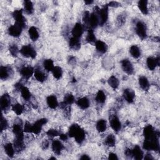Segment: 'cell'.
Instances as JSON below:
<instances>
[{
	"instance_id": "obj_1",
	"label": "cell",
	"mask_w": 160,
	"mask_h": 160,
	"mask_svg": "<svg viewBox=\"0 0 160 160\" xmlns=\"http://www.w3.org/2000/svg\"><path fill=\"white\" fill-rule=\"evenodd\" d=\"M159 136L147 139L143 143V148L148 151H158L159 149V143L158 140Z\"/></svg>"
},
{
	"instance_id": "obj_2",
	"label": "cell",
	"mask_w": 160,
	"mask_h": 160,
	"mask_svg": "<svg viewBox=\"0 0 160 160\" xmlns=\"http://www.w3.org/2000/svg\"><path fill=\"white\" fill-rule=\"evenodd\" d=\"M136 32L141 39H145L147 36V28L145 24L142 21H138L136 25Z\"/></svg>"
},
{
	"instance_id": "obj_3",
	"label": "cell",
	"mask_w": 160,
	"mask_h": 160,
	"mask_svg": "<svg viewBox=\"0 0 160 160\" xmlns=\"http://www.w3.org/2000/svg\"><path fill=\"white\" fill-rule=\"evenodd\" d=\"M20 53L25 57L35 58L36 57V52L35 50L30 45H26L23 46L20 50Z\"/></svg>"
},
{
	"instance_id": "obj_4",
	"label": "cell",
	"mask_w": 160,
	"mask_h": 160,
	"mask_svg": "<svg viewBox=\"0 0 160 160\" xmlns=\"http://www.w3.org/2000/svg\"><path fill=\"white\" fill-rule=\"evenodd\" d=\"M13 16L16 21V24L20 25L23 28L25 27V20L23 15V11L21 10H15L13 13Z\"/></svg>"
},
{
	"instance_id": "obj_5",
	"label": "cell",
	"mask_w": 160,
	"mask_h": 160,
	"mask_svg": "<svg viewBox=\"0 0 160 160\" xmlns=\"http://www.w3.org/2000/svg\"><path fill=\"white\" fill-rule=\"evenodd\" d=\"M48 120L46 118H42L38 120L33 125H32L31 133L35 134H38L41 132L43 125L46 124Z\"/></svg>"
},
{
	"instance_id": "obj_6",
	"label": "cell",
	"mask_w": 160,
	"mask_h": 160,
	"mask_svg": "<svg viewBox=\"0 0 160 160\" xmlns=\"http://www.w3.org/2000/svg\"><path fill=\"white\" fill-rule=\"evenodd\" d=\"M100 24L101 25H105L108 19V6L106 5L98 11Z\"/></svg>"
},
{
	"instance_id": "obj_7",
	"label": "cell",
	"mask_w": 160,
	"mask_h": 160,
	"mask_svg": "<svg viewBox=\"0 0 160 160\" xmlns=\"http://www.w3.org/2000/svg\"><path fill=\"white\" fill-rule=\"evenodd\" d=\"M100 9L96 10L95 12L90 14L89 20V25L91 28H96L100 24V19L98 16V11Z\"/></svg>"
},
{
	"instance_id": "obj_8",
	"label": "cell",
	"mask_w": 160,
	"mask_h": 160,
	"mask_svg": "<svg viewBox=\"0 0 160 160\" xmlns=\"http://www.w3.org/2000/svg\"><path fill=\"white\" fill-rule=\"evenodd\" d=\"M143 134L145 136V139H150L153 138L156 136H159V133L155 131L153 127L151 125H147L143 130Z\"/></svg>"
},
{
	"instance_id": "obj_9",
	"label": "cell",
	"mask_w": 160,
	"mask_h": 160,
	"mask_svg": "<svg viewBox=\"0 0 160 160\" xmlns=\"http://www.w3.org/2000/svg\"><path fill=\"white\" fill-rule=\"evenodd\" d=\"M122 66L123 71L128 75H132L134 71V68L130 61L128 60H123L122 61Z\"/></svg>"
},
{
	"instance_id": "obj_10",
	"label": "cell",
	"mask_w": 160,
	"mask_h": 160,
	"mask_svg": "<svg viewBox=\"0 0 160 160\" xmlns=\"http://www.w3.org/2000/svg\"><path fill=\"white\" fill-rule=\"evenodd\" d=\"M23 28L17 24H14V25L11 26L8 29V33L10 36L13 37H18L20 36Z\"/></svg>"
},
{
	"instance_id": "obj_11",
	"label": "cell",
	"mask_w": 160,
	"mask_h": 160,
	"mask_svg": "<svg viewBox=\"0 0 160 160\" xmlns=\"http://www.w3.org/2000/svg\"><path fill=\"white\" fill-rule=\"evenodd\" d=\"M146 65L149 70L153 71L159 65V58L149 57L146 61Z\"/></svg>"
},
{
	"instance_id": "obj_12",
	"label": "cell",
	"mask_w": 160,
	"mask_h": 160,
	"mask_svg": "<svg viewBox=\"0 0 160 160\" xmlns=\"http://www.w3.org/2000/svg\"><path fill=\"white\" fill-rule=\"evenodd\" d=\"M110 125L115 132H119L122 129V124L119 122L118 118L116 116H114L111 118Z\"/></svg>"
},
{
	"instance_id": "obj_13",
	"label": "cell",
	"mask_w": 160,
	"mask_h": 160,
	"mask_svg": "<svg viewBox=\"0 0 160 160\" xmlns=\"http://www.w3.org/2000/svg\"><path fill=\"white\" fill-rule=\"evenodd\" d=\"M10 105V98L8 94H3L0 99V106H1V109L3 111L6 110Z\"/></svg>"
},
{
	"instance_id": "obj_14",
	"label": "cell",
	"mask_w": 160,
	"mask_h": 160,
	"mask_svg": "<svg viewBox=\"0 0 160 160\" xmlns=\"http://www.w3.org/2000/svg\"><path fill=\"white\" fill-rule=\"evenodd\" d=\"M83 33V28L81 23H76L73 29H72V35L73 37L79 38L81 37Z\"/></svg>"
},
{
	"instance_id": "obj_15",
	"label": "cell",
	"mask_w": 160,
	"mask_h": 160,
	"mask_svg": "<svg viewBox=\"0 0 160 160\" xmlns=\"http://www.w3.org/2000/svg\"><path fill=\"white\" fill-rule=\"evenodd\" d=\"M73 138H75V141L79 144H81L84 141L85 139V133L84 130L81 128V127H79L78 129Z\"/></svg>"
},
{
	"instance_id": "obj_16",
	"label": "cell",
	"mask_w": 160,
	"mask_h": 160,
	"mask_svg": "<svg viewBox=\"0 0 160 160\" xmlns=\"http://www.w3.org/2000/svg\"><path fill=\"white\" fill-rule=\"evenodd\" d=\"M34 73L35 72L33 68L31 66L23 67L20 71L21 75L25 79H29L32 75H33Z\"/></svg>"
},
{
	"instance_id": "obj_17",
	"label": "cell",
	"mask_w": 160,
	"mask_h": 160,
	"mask_svg": "<svg viewBox=\"0 0 160 160\" xmlns=\"http://www.w3.org/2000/svg\"><path fill=\"white\" fill-rule=\"evenodd\" d=\"M63 149V145L59 140H54L52 143V149L55 154L59 155Z\"/></svg>"
},
{
	"instance_id": "obj_18",
	"label": "cell",
	"mask_w": 160,
	"mask_h": 160,
	"mask_svg": "<svg viewBox=\"0 0 160 160\" xmlns=\"http://www.w3.org/2000/svg\"><path fill=\"white\" fill-rule=\"evenodd\" d=\"M123 97L125 100L129 103H132L135 98V94L131 90L126 89L124 91Z\"/></svg>"
},
{
	"instance_id": "obj_19",
	"label": "cell",
	"mask_w": 160,
	"mask_h": 160,
	"mask_svg": "<svg viewBox=\"0 0 160 160\" xmlns=\"http://www.w3.org/2000/svg\"><path fill=\"white\" fill-rule=\"evenodd\" d=\"M95 47L97 50L100 53H105L108 50V46L106 44L101 40H98L95 43Z\"/></svg>"
},
{
	"instance_id": "obj_20",
	"label": "cell",
	"mask_w": 160,
	"mask_h": 160,
	"mask_svg": "<svg viewBox=\"0 0 160 160\" xmlns=\"http://www.w3.org/2000/svg\"><path fill=\"white\" fill-rule=\"evenodd\" d=\"M46 102L48 106L51 109H55L57 108L58 106V101L57 100V98L54 96L51 95L49 96L46 99Z\"/></svg>"
},
{
	"instance_id": "obj_21",
	"label": "cell",
	"mask_w": 160,
	"mask_h": 160,
	"mask_svg": "<svg viewBox=\"0 0 160 160\" xmlns=\"http://www.w3.org/2000/svg\"><path fill=\"white\" fill-rule=\"evenodd\" d=\"M132 156L137 160H140L143 158V152L139 146H135L132 149Z\"/></svg>"
},
{
	"instance_id": "obj_22",
	"label": "cell",
	"mask_w": 160,
	"mask_h": 160,
	"mask_svg": "<svg viewBox=\"0 0 160 160\" xmlns=\"http://www.w3.org/2000/svg\"><path fill=\"white\" fill-rule=\"evenodd\" d=\"M69 45L71 48L75 50H78L81 47V43H80L79 38L75 37H72L69 39Z\"/></svg>"
},
{
	"instance_id": "obj_23",
	"label": "cell",
	"mask_w": 160,
	"mask_h": 160,
	"mask_svg": "<svg viewBox=\"0 0 160 160\" xmlns=\"http://www.w3.org/2000/svg\"><path fill=\"white\" fill-rule=\"evenodd\" d=\"M77 105L82 109H85L88 108L90 106V101L87 98H79L77 101Z\"/></svg>"
},
{
	"instance_id": "obj_24",
	"label": "cell",
	"mask_w": 160,
	"mask_h": 160,
	"mask_svg": "<svg viewBox=\"0 0 160 160\" xmlns=\"http://www.w3.org/2000/svg\"><path fill=\"white\" fill-rule=\"evenodd\" d=\"M139 85L141 89L145 91H148L149 88V83L148 79L145 76H141L139 79Z\"/></svg>"
},
{
	"instance_id": "obj_25",
	"label": "cell",
	"mask_w": 160,
	"mask_h": 160,
	"mask_svg": "<svg viewBox=\"0 0 160 160\" xmlns=\"http://www.w3.org/2000/svg\"><path fill=\"white\" fill-rule=\"evenodd\" d=\"M138 8L143 14H147L148 13V2L146 0H141L138 3Z\"/></svg>"
},
{
	"instance_id": "obj_26",
	"label": "cell",
	"mask_w": 160,
	"mask_h": 160,
	"mask_svg": "<svg viewBox=\"0 0 160 160\" xmlns=\"http://www.w3.org/2000/svg\"><path fill=\"white\" fill-rule=\"evenodd\" d=\"M28 33L29 35V38H31V39L32 41H36V40L39 38V33H38V31L36 29V27L35 26H31V28H29V30H28Z\"/></svg>"
},
{
	"instance_id": "obj_27",
	"label": "cell",
	"mask_w": 160,
	"mask_h": 160,
	"mask_svg": "<svg viewBox=\"0 0 160 160\" xmlns=\"http://www.w3.org/2000/svg\"><path fill=\"white\" fill-rule=\"evenodd\" d=\"M130 53L131 57L135 59L140 58L141 56V51L137 45H133L131 46L130 49Z\"/></svg>"
},
{
	"instance_id": "obj_28",
	"label": "cell",
	"mask_w": 160,
	"mask_h": 160,
	"mask_svg": "<svg viewBox=\"0 0 160 160\" xmlns=\"http://www.w3.org/2000/svg\"><path fill=\"white\" fill-rule=\"evenodd\" d=\"M107 128L106 122L105 119H100L97 123V130L100 133L105 132Z\"/></svg>"
},
{
	"instance_id": "obj_29",
	"label": "cell",
	"mask_w": 160,
	"mask_h": 160,
	"mask_svg": "<svg viewBox=\"0 0 160 160\" xmlns=\"http://www.w3.org/2000/svg\"><path fill=\"white\" fill-rule=\"evenodd\" d=\"M109 85L113 89H116L118 88L119 85V82L118 79L115 76H111L108 80Z\"/></svg>"
},
{
	"instance_id": "obj_30",
	"label": "cell",
	"mask_w": 160,
	"mask_h": 160,
	"mask_svg": "<svg viewBox=\"0 0 160 160\" xmlns=\"http://www.w3.org/2000/svg\"><path fill=\"white\" fill-rule=\"evenodd\" d=\"M24 10H25V12L28 14L33 13L34 11L33 3L31 1H25V3H24Z\"/></svg>"
},
{
	"instance_id": "obj_31",
	"label": "cell",
	"mask_w": 160,
	"mask_h": 160,
	"mask_svg": "<svg viewBox=\"0 0 160 160\" xmlns=\"http://www.w3.org/2000/svg\"><path fill=\"white\" fill-rule=\"evenodd\" d=\"M13 132L16 135V137H24L23 130L21 125L18 124H14L13 127Z\"/></svg>"
},
{
	"instance_id": "obj_32",
	"label": "cell",
	"mask_w": 160,
	"mask_h": 160,
	"mask_svg": "<svg viewBox=\"0 0 160 160\" xmlns=\"http://www.w3.org/2000/svg\"><path fill=\"white\" fill-rule=\"evenodd\" d=\"M5 151L6 155L10 158H13L14 155V149L11 143H7L5 146Z\"/></svg>"
},
{
	"instance_id": "obj_33",
	"label": "cell",
	"mask_w": 160,
	"mask_h": 160,
	"mask_svg": "<svg viewBox=\"0 0 160 160\" xmlns=\"http://www.w3.org/2000/svg\"><path fill=\"white\" fill-rule=\"evenodd\" d=\"M21 97L25 100L28 101L30 99L31 93H30L29 89L27 87L23 86L21 90Z\"/></svg>"
},
{
	"instance_id": "obj_34",
	"label": "cell",
	"mask_w": 160,
	"mask_h": 160,
	"mask_svg": "<svg viewBox=\"0 0 160 160\" xmlns=\"http://www.w3.org/2000/svg\"><path fill=\"white\" fill-rule=\"evenodd\" d=\"M43 66L47 71H52V70L54 68V63L53 60L50 59H48V60H45L43 62Z\"/></svg>"
},
{
	"instance_id": "obj_35",
	"label": "cell",
	"mask_w": 160,
	"mask_h": 160,
	"mask_svg": "<svg viewBox=\"0 0 160 160\" xmlns=\"http://www.w3.org/2000/svg\"><path fill=\"white\" fill-rule=\"evenodd\" d=\"M10 71L8 68L5 66H1L0 68V78L2 79H6L9 77Z\"/></svg>"
},
{
	"instance_id": "obj_36",
	"label": "cell",
	"mask_w": 160,
	"mask_h": 160,
	"mask_svg": "<svg viewBox=\"0 0 160 160\" xmlns=\"http://www.w3.org/2000/svg\"><path fill=\"white\" fill-rule=\"evenodd\" d=\"M96 101L100 104H103L106 101V95L102 90H100L96 97Z\"/></svg>"
},
{
	"instance_id": "obj_37",
	"label": "cell",
	"mask_w": 160,
	"mask_h": 160,
	"mask_svg": "<svg viewBox=\"0 0 160 160\" xmlns=\"http://www.w3.org/2000/svg\"><path fill=\"white\" fill-rule=\"evenodd\" d=\"M52 73L53 76L56 79H60L63 75L62 68L60 66H54V68L52 70Z\"/></svg>"
},
{
	"instance_id": "obj_38",
	"label": "cell",
	"mask_w": 160,
	"mask_h": 160,
	"mask_svg": "<svg viewBox=\"0 0 160 160\" xmlns=\"http://www.w3.org/2000/svg\"><path fill=\"white\" fill-rule=\"evenodd\" d=\"M35 78L39 82H44L46 79V76L40 70H36L34 73Z\"/></svg>"
},
{
	"instance_id": "obj_39",
	"label": "cell",
	"mask_w": 160,
	"mask_h": 160,
	"mask_svg": "<svg viewBox=\"0 0 160 160\" xmlns=\"http://www.w3.org/2000/svg\"><path fill=\"white\" fill-rule=\"evenodd\" d=\"M86 41L87 42H88L90 43H94L96 41V36L94 33V31L92 29H90L88 31L87 36H86Z\"/></svg>"
},
{
	"instance_id": "obj_40",
	"label": "cell",
	"mask_w": 160,
	"mask_h": 160,
	"mask_svg": "<svg viewBox=\"0 0 160 160\" xmlns=\"http://www.w3.org/2000/svg\"><path fill=\"white\" fill-rule=\"evenodd\" d=\"M75 102V97L73 94H67L65 95V98H64L63 103H65L66 105H72Z\"/></svg>"
},
{
	"instance_id": "obj_41",
	"label": "cell",
	"mask_w": 160,
	"mask_h": 160,
	"mask_svg": "<svg viewBox=\"0 0 160 160\" xmlns=\"http://www.w3.org/2000/svg\"><path fill=\"white\" fill-rule=\"evenodd\" d=\"M116 143V138L115 136L113 134H109L108 136V137L106 139V144L110 147L114 146Z\"/></svg>"
},
{
	"instance_id": "obj_42",
	"label": "cell",
	"mask_w": 160,
	"mask_h": 160,
	"mask_svg": "<svg viewBox=\"0 0 160 160\" xmlns=\"http://www.w3.org/2000/svg\"><path fill=\"white\" fill-rule=\"evenodd\" d=\"M12 109L13 110V111L14 112V113L17 114V115H20L22 114V113L23 112V110H24V108H23V106L20 105V104L19 103H17V104H15V105H14L12 107Z\"/></svg>"
},
{
	"instance_id": "obj_43",
	"label": "cell",
	"mask_w": 160,
	"mask_h": 160,
	"mask_svg": "<svg viewBox=\"0 0 160 160\" xmlns=\"http://www.w3.org/2000/svg\"><path fill=\"white\" fill-rule=\"evenodd\" d=\"M80 126L76 124H73L72 125L69 129V131H68V134H69V137H71V138H73L75 133L76 132V131L78 130V129L79 128Z\"/></svg>"
},
{
	"instance_id": "obj_44",
	"label": "cell",
	"mask_w": 160,
	"mask_h": 160,
	"mask_svg": "<svg viewBox=\"0 0 160 160\" xmlns=\"http://www.w3.org/2000/svg\"><path fill=\"white\" fill-rule=\"evenodd\" d=\"M10 53L13 56V57H17L19 52L18 48L16 45H11L10 47Z\"/></svg>"
},
{
	"instance_id": "obj_45",
	"label": "cell",
	"mask_w": 160,
	"mask_h": 160,
	"mask_svg": "<svg viewBox=\"0 0 160 160\" xmlns=\"http://www.w3.org/2000/svg\"><path fill=\"white\" fill-rule=\"evenodd\" d=\"M8 124L7 120L2 116V120H1V130L2 131H5L8 128Z\"/></svg>"
},
{
	"instance_id": "obj_46",
	"label": "cell",
	"mask_w": 160,
	"mask_h": 160,
	"mask_svg": "<svg viewBox=\"0 0 160 160\" xmlns=\"http://www.w3.org/2000/svg\"><path fill=\"white\" fill-rule=\"evenodd\" d=\"M46 134H47L48 136H49V137H57V136H58L60 134L59 132L57 130H54V129H50V130H49L48 131H47Z\"/></svg>"
},
{
	"instance_id": "obj_47",
	"label": "cell",
	"mask_w": 160,
	"mask_h": 160,
	"mask_svg": "<svg viewBox=\"0 0 160 160\" xmlns=\"http://www.w3.org/2000/svg\"><path fill=\"white\" fill-rule=\"evenodd\" d=\"M90 17V13L88 11H86L83 15V21L84 22L89 25V20Z\"/></svg>"
},
{
	"instance_id": "obj_48",
	"label": "cell",
	"mask_w": 160,
	"mask_h": 160,
	"mask_svg": "<svg viewBox=\"0 0 160 160\" xmlns=\"http://www.w3.org/2000/svg\"><path fill=\"white\" fill-rule=\"evenodd\" d=\"M31 129H32V125L26 122L25 125V128H24V131L26 133H31Z\"/></svg>"
},
{
	"instance_id": "obj_49",
	"label": "cell",
	"mask_w": 160,
	"mask_h": 160,
	"mask_svg": "<svg viewBox=\"0 0 160 160\" xmlns=\"http://www.w3.org/2000/svg\"><path fill=\"white\" fill-rule=\"evenodd\" d=\"M108 159H109L115 160V159H118V158L117 155H116L115 153H110L109 154V156H108Z\"/></svg>"
},
{
	"instance_id": "obj_50",
	"label": "cell",
	"mask_w": 160,
	"mask_h": 160,
	"mask_svg": "<svg viewBox=\"0 0 160 160\" xmlns=\"http://www.w3.org/2000/svg\"><path fill=\"white\" fill-rule=\"evenodd\" d=\"M60 139L63 141H66L68 140V136L65 134H60Z\"/></svg>"
},
{
	"instance_id": "obj_51",
	"label": "cell",
	"mask_w": 160,
	"mask_h": 160,
	"mask_svg": "<svg viewBox=\"0 0 160 160\" xmlns=\"http://www.w3.org/2000/svg\"><path fill=\"white\" fill-rule=\"evenodd\" d=\"M125 154L128 156H132V150L130 149H127L125 151Z\"/></svg>"
},
{
	"instance_id": "obj_52",
	"label": "cell",
	"mask_w": 160,
	"mask_h": 160,
	"mask_svg": "<svg viewBox=\"0 0 160 160\" xmlns=\"http://www.w3.org/2000/svg\"><path fill=\"white\" fill-rule=\"evenodd\" d=\"M119 5V3H118L117 2H111L109 3V6H112V7H117Z\"/></svg>"
},
{
	"instance_id": "obj_53",
	"label": "cell",
	"mask_w": 160,
	"mask_h": 160,
	"mask_svg": "<svg viewBox=\"0 0 160 160\" xmlns=\"http://www.w3.org/2000/svg\"><path fill=\"white\" fill-rule=\"evenodd\" d=\"M80 159H83V160H88V159H90V158L86 155H83L81 158H80Z\"/></svg>"
},
{
	"instance_id": "obj_54",
	"label": "cell",
	"mask_w": 160,
	"mask_h": 160,
	"mask_svg": "<svg viewBox=\"0 0 160 160\" xmlns=\"http://www.w3.org/2000/svg\"><path fill=\"white\" fill-rule=\"evenodd\" d=\"M145 159H147V160H151V159H153V158L152 157V156L149 154H147L145 157Z\"/></svg>"
},
{
	"instance_id": "obj_55",
	"label": "cell",
	"mask_w": 160,
	"mask_h": 160,
	"mask_svg": "<svg viewBox=\"0 0 160 160\" xmlns=\"http://www.w3.org/2000/svg\"><path fill=\"white\" fill-rule=\"evenodd\" d=\"M48 145H49V143L48 142V141H45L43 143V148H44V149L47 148L48 147Z\"/></svg>"
},
{
	"instance_id": "obj_56",
	"label": "cell",
	"mask_w": 160,
	"mask_h": 160,
	"mask_svg": "<svg viewBox=\"0 0 160 160\" xmlns=\"http://www.w3.org/2000/svg\"><path fill=\"white\" fill-rule=\"evenodd\" d=\"M85 3L88 5H91L93 3V1H86L85 2Z\"/></svg>"
},
{
	"instance_id": "obj_57",
	"label": "cell",
	"mask_w": 160,
	"mask_h": 160,
	"mask_svg": "<svg viewBox=\"0 0 160 160\" xmlns=\"http://www.w3.org/2000/svg\"><path fill=\"white\" fill-rule=\"evenodd\" d=\"M50 159H56V158L55 157H51L50 158Z\"/></svg>"
}]
</instances>
